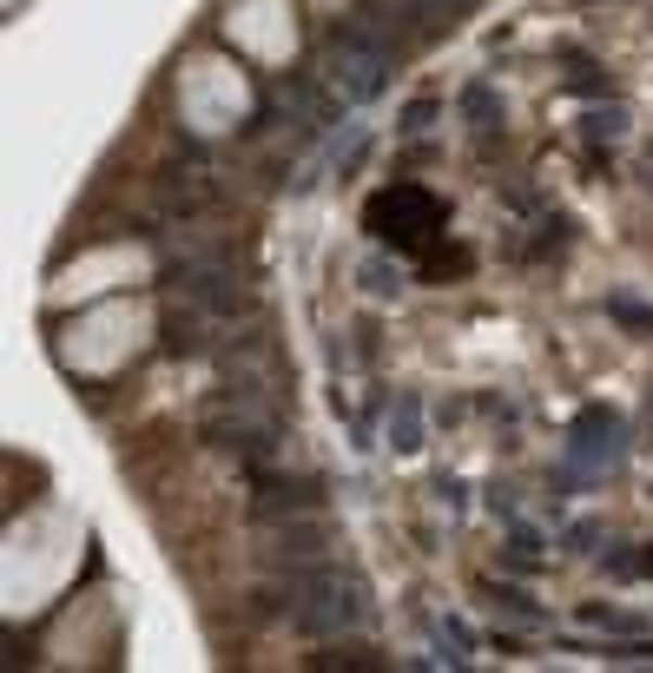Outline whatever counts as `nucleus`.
Here are the masks:
<instances>
[{
    "label": "nucleus",
    "instance_id": "obj_11",
    "mask_svg": "<svg viewBox=\"0 0 653 673\" xmlns=\"http://www.w3.org/2000/svg\"><path fill=\"white\" fill-rule=\"evenodd\" d=\"M357 284H363L370 297H396V291H402V271H396L389 258H370V265H357Z\"/></svg>",
    "mask_w": 653,
    "mask_h": 673
},
{
    "label": "nucleus",
    "instance_id": "obj_17",
    "mask_svg": "<svg viewBox=\"0 0 653 673\" xmlns=\"http://www.w3.org/2000/svg\"><path fill=\"white\" fill-rule=\"evenodd\" d=\"M640 574H653V555H640Z\"/></svg>",
    "mask_w": 653,
    "mask_h": 673
},
{
    "label": "nucleus",
    "instance_id": "obj_1",
    "mask_svg": "<svg viewBox=\"0 0 653 673\" xmlns=\"http://www.w3.org/2000/svg\"><path fill=\"white\" fill-rule=\"evenodd\" d=\"M199 436H205L212 449L271 462L278 443H284V409H278L271 383H225V390L199 409Z\"/></svg>",
    "mask_w": 653,
    "mask_h": 673
},
{
    "label": "nucleus",
    "instance_id": "obj_3",
    "mask_svg": "<svg viewBox=\"0 0 653 673\" xmlns=\"http://www.w3.org/2000/svg\"><path fill=\"white\" fill-rule=\"evenodd\" d=\"M396 34H383V27H370V21H357V27H337L331 34V60H323V73L337 79V93L344 100H376L383 93V79H389V60H396Z\"/></svg>",
    "mask_w": 653,
    "mask_h": 673
},
{
    "label": "nucleus",
    "instance_id": "obj_2",
    "mask_svg": "<svg viewBox=\"0 0 653 673\" xmlns=\"http://www.w3.org/2000/svg\"><path fill=\"white\" fill-rule=\"evenodd\" d=\"M284 595L297 601L291 621L310 640H337V634H357L370 621V587L357 574H344V568H323V561H304Z\"/></svg>",
    "mask_w": 653,
    "mask_h": 673
},
{
    "label": "nucleus",
    "instance_id": "obj_4",
    "mask_svg": "<svg viewBox=\"0 0 653 673\" xmlns=\"http://www.w3.org/2000/svg\"><path fill=\"white\" fill-rule=\"evenodd\" d=\"M323 509V482L317 475H284L271 462L252 469V522H284V516H317Z\"/></svg>",
    "mask_w": 653,
    "mask_h": 673
},
{
    "label": "nucleus",
    "instance_id": "obj_6",
    "mask_svg": "<svg viewBox=\"0 0 653 673\" xmlns=\"http://www.w3.org/2000/svg\"><path fill=\"white\" fill-rule=\"evenodd\" d=\"M166 284H179L199 310H212V317H238L244 310V291H238V278H231V265L218 258V251H205V258H185V265H172L166 271Z\"/></svg>",
    "mask_w": 653,
    "mask_h": 673
},
{
    "label": "nucleus",
    "instance_id": "obj_12",
    "mask_svg": "<svg viewBox=\"0 0 653 673\" xmlns=\"http://www.w3.org/2000/svg\"><path fill=\"white\" fill-rule=\"evenodd\" d=\"M462 113H469L475 126H496V93H488V87H469V93H462Z\"/></svg>",
    "mask_w": 653,
    "mask_h": 673
},
{
    "label": "nucleus",
    "instance_id": "obj_5",
    "mask_svg": "<svg viewBox=\"0 0 653 673\" xmlns=\"http://www.w3.org/2000/svg\"><path fill=\"white\" fill-rule=\"evenodd\" d=\"M370 231L396 238V244H430L443 231V205L430 192H417V186H396V192H383L370 205Z\"/></svg>",
    "mask_w": 653,
    "mask_h": 673
},
{
    "label": "nucleus",
    "instance_id": "obj_16",
    "mask_svg": "<svg viewBox=\"0 0 653 673\" xmlns=\"http://www.w3.org/2000/svg\"><path fill=\"white\" fill-rule=\"evenodd\" d=\"M620 126H627V113H594V119H588L594 139H607V132H620Z\"/></svg>",
    "mask_w": 653,
    "mask_h": 673
},
{
    "label": "nucleus",
    "instance_id": "obj_8",
    "mask_svg": "<svg viewBox=\"0 0 653 673\" xmlns=\"http://www.w3.org/2000/svg\"><path fill=\"white\" fill-rule=\"evenodd\" d=\"M271 548H278L284 561H323V548H331V529H323V522H304V516H284V522H271Z\"/></svg>",
    "mask_w": 653,
    "mask_h": 673
},
{
    "label": "nucleus",
    "instance_id": "obj_13",
    "mask_svg": "<svg viewBox=\"0 0 653 673\" xmlns=\"http://www.w3.org/2000/svg\"><path fill=\"white\" fill-rule=\"evenodd\" d=\"M607 317H614V323H633V330H653V310H646V304H633V297H614V304H607Z\"/></svg>",
    "mask_w": 653,
    "mask_h": 673
},
{
    "label": "nucleus",
    "instance_id": "obj_10",
    "mask_svg": "<svg viewBox=\"0 0 653 673\" xmlns=\"http://www.w3.org/2000/svg\"><path fill=\"white\" fill-rule=\"evenodd\" d=\"M205 199H212V186H179L172 173L158 179V212H166V218H192Z\"/></svg>",
    "mask_w": 653,
    "mask_h": 673
},
{
    "label": "nucleus",
    "instance_id": "obj_9",
    "mask_svg": "<svg viewBox=\"0 0 653 673\" xmlns=\"http://www.w3.org/2000/svg\"><path fill=\"white\" fill-rule=\"evenodd\" d=\"M389 449H396V456H417V449H423V403H417V396H410V403H396Z\"/></svg>",
    "mask_w": 653,
    "mask_h": 673
},
{
    "label": "nucleus",
    "instance_id": "obj_7",
    "mask_svg": "<svg viewBox=\"0 0 653 673\" xmlns=\"http://www.w3.org/2000/svg\"><path fill=\"white\" fill-rule=\"evenodd\" d=\"M218 330H225V317H212V310H172L166 317V351L172 357H218L225 344H218Z\"/></svg>",
    "mask_w": 653,
    "mask_h": 673
},
{
    "label": "nucleus",
    "instance_id": "obj_15",
    "mask_svg": "<svg viewBox=\"0 0 653 673\" xmlns=\"http://www.w3.org/2000/svg\"><path fill=\"white\" fill-rule=\"evenodd\" d=\"M430 119H436V100H410V106H402V132H430Z\"/></svg>",
    "mask_w": 653,
    "mask_h": 673
},
{
    "label": "nucleus",
    "instance_id": "obj_14",
    "mask_svg": "<svg viewBox=\"0 0 653 673\" xmlns=\"http://www.w3.org/2000/svg\"><path fill=\"white\" fill-rule=\"evenodd\" d=\"M488 595H496V608H502V614H522V621H541V608H535L528 595H509V587H488Z\"/></svg>",
    "mask_w": 653,
    "mask_h": 673
}]
</instances>
